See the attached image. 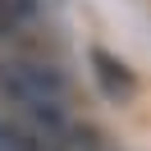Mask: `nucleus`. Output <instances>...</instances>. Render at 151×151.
I'll return each instance as SVG.
<instances>
[{"label":"nucleus","instance_id":"obj_1","mask_svg":"<svg viewBox=\"0 0 151 151\" xmlns=\"http://www.w3.org/2000/svg\"><path fill=\"white\" fill-rule=\"evenodd\" d=\"M0 92L9 96L23 114H32L41 133H46V151L50 142L64 137V101H69V87L55 69L46 64H32V60H0Z\"/></svg>","mask_w":151,"mask_h":151},{"label":"nucleus","instance_id":"obj_2","mask_svg":"<svg viewBox=\"0 0 151 151\" xmlns=\"http://www.w3.org/2000/svg\"><path fill=\"white\" fill-rule=\"evenodd\" d=\"M23 19H28V0H0V37L19 32Z\"/></svg>","mask_w":151,"mask_h":151},{"label":"nucleus","instance_id":"obj_3","mask_svg":"<svg viewBox=\"0 0 151 151\" xmlns=\"http://www.w3.org/2000/svg\"><path fill=\"white\" fill-rule=\"evenodd\" d=\"M96 64H101V78H105V87H110V92H128V73H124V64H114L110 55H101V50H96Z\"/></svg>","mask_w":151,"mask_h":151}]
</instances>
